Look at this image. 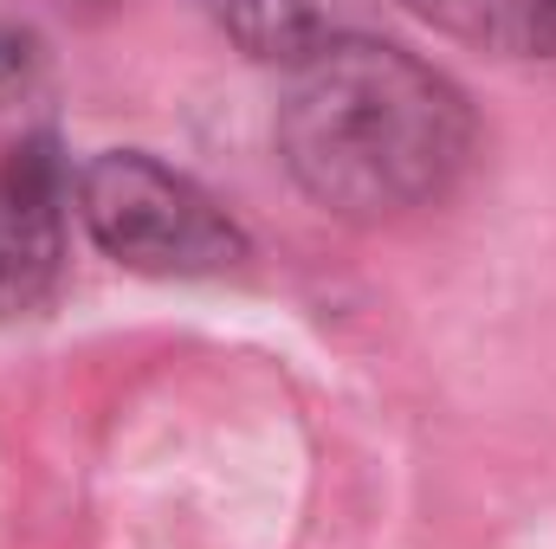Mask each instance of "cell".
Instances as JSON below:
<instances>
[{"label":"cell","instance_id":"6da1fadb","mask_svg":"<svg viewBox=\"0 0 556 549\" xmlns=\"http://www.w3.org/2000/svg\"><path fill=\"white\" fill-rule=\"evenodd\" d=\"M466 149V98L402 46L343 33L291 65L278 155L291 181L343 220H395L440 201Z\"/></svg>","mask_w":556,"mask_h":549},{"label":"cell","instance_id":"3957f363","mask_svg":"<svg viewBox=\"0 0 556 549\" xmlns=\"http://www.w3.org/2000/svg\"><path fill=\"white\" fill-rule=\"evenodd\" d=\"M65 194L72 175L52 137L20 142L0 162V323L39 317L65 272Z\"/></svg>","mask_w":556,"mask_h":549},{"label":"cell","instance_id":"8992f818","mask_svg":"<svg viewBox=\"0 0 556 549\" xmlns=\"http://www.w3.org/2000/svg\"><path fill=\"white\" fill-rule=\"evenodd\" d=\"M33 33H20V26H0V91H13V85H26V72H33Z\"/></svg>","mask_w":556,"mask_h":549},{"label":"cell","instance_id":"7a4b0ae2","mask_svg":"<svg viewBox=\"0 0 556 549\" xmlns=\"http://www.w3.org/2000/svg\"><path fill=\"white\" fill-rule=\"evenodd\" d=\"M85 233L130 272L214 278L247 259V233L214 207L207 188L142 149H104L72 181Z\"/></svg>","mask_w":556,"mask_h":549},{"label":"cell","instance_id":"277c9868","mask_svg":"<svg viewBox=\"0 0 556 549\" xmlns=\"http://www.w3.org/2000/svg\"><path fill=\"white\" fill-rule=\"evenodd\" d=\"M207 7H214L220 33H227L240 52L278 59V65H298V59H311L317 46H330V39L350 33V26H343L350 0H207Z\"/></svg>","mask_w":556,"mask_h":549},{"label":"cell","instance_id":"5b68a950","mask_svg":"<svg viewBox=\"0 0 556 549\" xmlns=\"http://www.w3.org/2000/svg\"><path fill=\"white\" fill-rule=\"evenodd\" d=\"M408 7L479 52L556 59V0H408Z\"/></svg>","mask_w":556,"mask_h":549}]
</instances>
